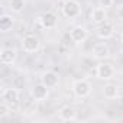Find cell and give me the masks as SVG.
Wrapping results in <instances>:
<instances>
[{
    "label": "cell",
    "mask_w": 123,
    "mask_h": 123,
    "mask_svg": "<svg viewBox=\"0 0 123 123\" xmlns=\"http://www.w3.org/2000/svg\"><path fill=\"white\" fill-rule=\"evenodd\" d=\"M62 15L67 19H75L81 15V5L78 0H65L62 5Z\"/></svg>",
    "instance_id": "1"
},
{
    "label": "cell",
    "mask_w": 123,
    "mask_h": 123,
    "mask_svg": "<svg viewBox=\"0 0 123 123\" xmlns=\"http://www.w3.org/2000/svg\"><path fill=\"white\" fill-rule=\"evenodd\" d=\"M73 93H74L77 97L84 98V97L90 96V93H91V84H90L87 80H84V78L75 80V81L73 83Z\"/></svg>",
    "instance_id": "2"
},
{
    "label": "cell",
    "mask_w": 123,
    "mask_h": 123,
    "mask_svg": "<svg viewBox=\"0 0 123 123\" xmlns=\"http://www.w3.org/2000/svg\"><path fill=\"white\" fill-rule=\"evenodd\" d=\"M116 74V70L111 64L109 62H100L96 67V75L100 80H111Z\"/></svg>",
    "instance_id": "3"
},
{
    "label": "cell",
    "mask_w": 123,
    "mask_h": 123,
    "mask_svg": "<svg viewBox=\"0 0 123 123\" xmlns=\"http://www.w3.org/2000/svg\"><path fill=\"white\" fill-rule=\"evenodd\" d=\"M41 46V41L38 36L35 35H26L23 39H22V49L28 54H33L39 49Z\"/></svg>",
    "instance_id": "4"
},
{
    "label": "cell",
    "mask_w": 123,
    "mask_h": 123,
    "mask_svg": "<svg viewBox=\"0 0 123 123\" xmlns=\"http://www.w3.org/2000/svg\"><path fill=\"white\" fill-rule=\"evenodd\" d=\"M2 100L9 107H15L19 103V90L18 88H13V87L5 88L3 93H2Z\"/></svg>",
    "instance_id": "5"
},
{
    "label": "cell",
    "mask_w": 123,
    "mask_h": 123,
    "mask_svg": "<svg viewBox=\"0 0 123 123\" xmlns=\"http://www.w3.org/2000/svg\"><path fill=\"white\" fill-rule=\"evenodd\" d=\"M87 38H88V31H87L84 26H81V25L74 26V28L71 29V32H70V39H71L74 43H77V45L86 42Z\"/></svg>",
    "instance_id": "6"
},
{
    "label": "cell",
    "mask_w": 123,
    "mask_h": 123,
    "mask_svg": "<svg viewBox=\"0 0 123 123\" xmlns=\"http://www.w3.org/2000/svg\"><path fill=\"white\" fill-rule=\"evenodd\" d=\"M31 96H32V98H33L35 101H43V100H46V97L49 96V88H48L45 84H42V83L35 84V86L31 88Z\"/></svg>",
    "instance_id": "7"
},
{
    "label": "cell",
    "mask_w": 123,
    "mask_h": 123,
    "mask_svg": "<svg viewBox=\"0 0 123 123\" xmlns=\"http://www.w3.org/2000/svg\"><path fill=\"white\" fill-rule=\"evenodd\" d=\"M93 56L96 58V59H107L109 56H110V48H109V45L106 43V42H98V43H96L94 46H93Z\"/></svg>",
    "instance_id": "8"
},
{
    "label": "cell",
    "mask_w": 123,
    "mask_h": 123,
    "mask_svg": "<svg viewBox=\"0 0 123 123\" xmlns=\"http://www.w3.org/2000/svg\"><path fill=\"white\" fill-rule=\"evenodd\" d=\"M41 83L45 84L48 88H55L59 84V75L55 71H45L41 75Z\"/></svg>",
    "instance_id": "9"
},
{
    "label": "cell",
    "mask_w": 123,
    "mask_h": 123,
    "mask_svg": "<svg viewBox=\"0 0 123 123\" xmlns=\"http://www.w3.org/2000/svg\"><path fill=\"white\" fill-rule=\"evenodd\" d=\"M39 22H41L42 28H45V29H55L56 23H58V18L52 12H46L39 16Z\"/></svg>",
    "instance_id": "10"
},
{
    "label": "cell",
    "mask_w": 123,
    "mask_h": 123,
    "mask_svg": "<svg viewBox=\"0 0 123 123\" xmlns=\"http://www.w3.org/2000/svg\"><path fill=\"white\" fill-rule=\"evenodd\" d=\"M16 56H18V52L15 48H2L0 49V61L5 65L13 64L16 61Z\"/></svg>",
    "instance_id": "11"
},
{
    "label": "cell",
    "mask_w": 123,
    "mask_h": 123,
    "mask_svg": "<svg viewBox=\"0 0 123 123\" xmlns=\"http://www.w3.org/2000/svg\"><path fill=\"white\" fill-rule=\"evenodd\" d=\"M90 19H91V22L94 23V25H101V23H104L106 20H107V9H104V7H94L93 10H91V15H90Z\"/></svg>",
    "instance_id": "12"
},
{
    "label": "cell",
    "mask_w": 123,
    "mask_h": 123,
    "mask_svg": "<svg viewBox=\"0 0 123 123\" xmlns=\"http://www.w3.org/2000/svg\"><path fill=\"white\" fill-rule=\"evenodd\" d=\"M113 33H114V26H113V23H110L107 20L97 26V36L100 39H109L113 36Z\"/></svg>",
    "instance_id": "13"
},
{
    "label": "cell",
    "mask_w": 123,
    "mask_h": 123,
    "mask_svg": "<svg viewBox=\"0 0 123 123\" xmlns=\"http://www.w3.org/2000/svg\"><path fill=\"white\" fill-rule=\"evenodd\" d=\"M58 116L64 122H73V120L77 119V111H75V109L73 106H64V107L59 109Z\"/></svg>",
    "instance_id": "14"
},
{
    "label": "cell",
    "mask_w": 123,
    "mask_h": 123,
    "mask_svg": "<svg viewBox=\"0 0 123 123\" xmlns=\"http://www.w3.org/2000/svg\"><path fill=\"white\" fill-rule=\"evenodd\" d=\"M12 26H13V18L10 15L5 13V15L0 16V32L6 33L12 29Z\"/></svg>",
    "instance_id": "15"
},
{
    "label": "cell",
    "mask_w": 123,
    "mask_h": 123,
    "mask_svg": "<svg viewBox=\"0 0 123 123\" xmlns=\"http://www.w3.org/2000/svg\"><path fill=\"white\" fill-rule=\"evenodd\" d=\"M103 94H104L106 98L113 100V98H116V97L119 96V87H117L116 84L109 83V84H106V86L103 87Z\"/></svg>",
    "instance_id": "16"
},
{
    "label": "cell",
    "mask_w": 123,
    "mask_h": 123,
    "mask_svg": "<svg viewBox=\"0 0 123 123\" xmlns=\"http://www.w3.org/2000/svg\"><path fill=\"white\" fill-rule=\"evenodd\" d=\"M25 0H10L9 2V7L13 13H20L25 9Z\"/></svg>",
    "instance_id": "17"
},
{
    "label": "cell",
    "mask_w": 123,
    "mask_h": 123,
    "mask_svg": "<svg viewBox=\"0 0 123 123\" xmlns=\"http://www.w3.org/2000/svg\"><path fill=\"white\" fill-rule=\"evenodd\" d=\"M7 114H9V106L5 101H2V104H0V119H5Z\"/></svg>",
    "instance_id": "18"
},
{
    "label": "cell",
    "mask_w": 123,
    "mask_h": 123,
    "mask_svg": "<svg viewBox=\"0 0 123 123\" xmlns=\"http://www.w3.org/2000/svg\"><path fill=\"white\" fill-rule=\"evenodd\" d=\"M113 2L114 0H98V6L104 7V9H109V7L113 6Z\"/></svg>",
    "instance_id": "19"
},
{
    "label": "cell",
    "mask_w": 123,
    "mask_h": 123,
    "mask_svg": "<svg viewBox=\"0 0 123 123\" xmlns=\"http://www.w3.org/2000/svg\"><path fill=\"white\" fill-rule=\"evenodd\" d=\"M117 18H119L120 20H123V5L117 7Z\"/></svg>",
    "instance_id": "20"
},
{
    "label": "cell",
    "mask_w": 123,
    "mask_h": 123,
    "mask_svg": "<svg viewBox=\"0 0 123 123\" xmlns=\"http://www.w3.org/2000/svg\"><path fill=\"white\" fill-rule=\"evenodd\" d=\"M120 38H122V42H123V32H122V36H120Z\"/></svg>",
    "instance_id": "21"
}]
</instances>
